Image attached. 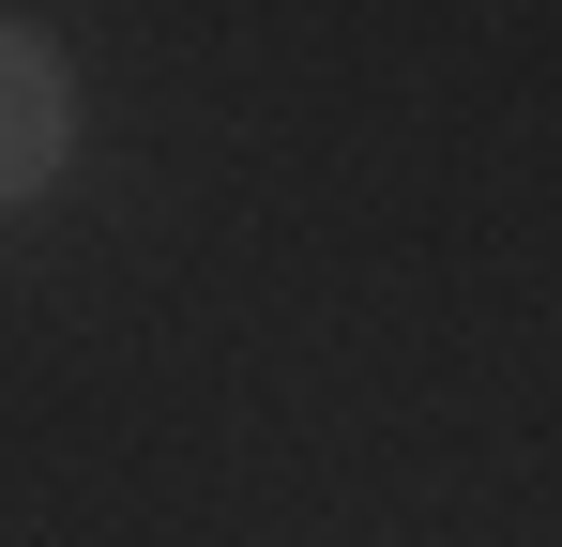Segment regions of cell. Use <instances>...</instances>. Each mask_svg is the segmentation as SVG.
<instances>
[{"label": "cell", "mask_w": 562, "mask_h": 547, "mask_svg": "<svg viewBox=\"0 0 562 547\" xmlns=\"http://www.w3.org/2000/svg\"><path fill=\"white\" fill-rule=\"evenodd\" d=\"M61 153H77V77L31 15H0V198H46Z\"/></svg>", "instance_id": "cell-1"}]
</instances>
